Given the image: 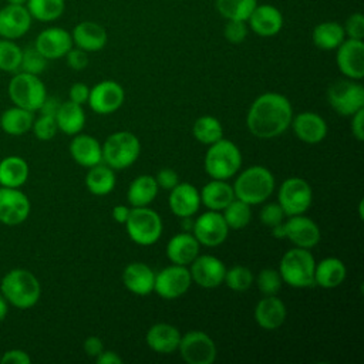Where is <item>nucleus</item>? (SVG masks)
I'll list each match as a JSON object with an SVG mask.
<instances>
[{
  "instance_id": "nucleus-1",
  "label": "nucleus",
  "mask_w": 364,
  "mask_h": 364,
  "mask_svg": "<svg viewBox=\"0 0 364 364\" xmlns=\"http://www.w3.org/2000/svg\"><path fill=\"white\" fill-rule=\"evenodd\" d=\"M291 118L293 108L284 95L264 92L252 102L246 115V127L255 136L272 139L290 127Z\"/></svg>"
},
{
  "instance_id": "nucleus-2",
  "label": "nucleus",
  "mask_w": 364,
  "mask_h": 364,
  "mask_svg": "<svg viewBox=\"0 0 364 364\" xmlns=\"http://www.w3.org/2000/svg\"><path fill=\"white\" fill-rule=\"evenodd\" d=\"M0 293L9 306L18 310L34 307L41 296V284L34 273L27 269L17 267L9 270L0 282Z\"/></svg>"
},
{
  "instance_id": "nucleus-3",
  "label": "nucleus",
  "mask_w": 364,
  "mask_h": 364,
  "mask_svg": "<svg viewBox=\"0 0 364 364\" xmlns=\"http://www.w3.org/2000/svg\"><path fill=\"white\" fill-rule=\"evenodd\" d=\"M232 188L236 199L247 205H259L273 193L274 176L266 166L253 165L239 173Z\"/></svg>"
},
{
  "instance_id": "nucleus-4",
  "label": "nucleus",
  "mask_w": 364,
  "mask_h": 364,
  "mask_svg": "<svg viewBox=\"0 0 364 364\" xmlns=\"http://www.w3.org/2000/svg\"><path fill=\"white\" fill-rule=\"evenodd\" d=\"M316 260L309 249L293 247L287 250L279 264L282 280L290 287L306 289L314 286Z\"/></svg>"
},
{
  "instance_id": "nucleus-5",
  "label": "nucleus",
  "mask_w": 364,
  "mask_h": 364,
  "mask_svg": "<svg viewBox=\"0 0 364 364\" xmlns=\"http://www.w3.org/2000/svg\"><path fill=\"white\" fill-rule=\"evenodd\" d=\"M203 165L212 179L226 181L239 172L242 166V152L235 142L222 138L209 145Z\"/></svg>"
},
{
  "instance_id": "nucleus-6",
  "label": "nucleus",
  "mask_w": 364,
  "mask_h": 364,
  "mask_svg": "<svg viewBox=\"0 0 364 364\" xmlns=\"http://www.w3.org/2000/svg\"><path fill=\"white\" fill-rule=\"evenodd\" d=\"M141 154L138 136L129 131H117L111 134L102 145V159L105 164L118 171L135 164Z\"/></svg>"
},
{
  "instance_id": "nucleus-7",
  "label": "nucleus",
  "mask_w": 364,
  "mask_h": 364,
  "mask_svg": "<svg viewBox=\"0 0 364 364\" xmlns=\"http://www.w3.org/2000/svg\"><path fill=\"white\" fill-rule=\"evenodd\" d=\"M7 90L14 105L31 112L38 111L47 97L46 85L40 77L24 71H18L11 77Z\"/></svg>"
},
{
  "instance_id": "nucleus-8",
  "label": "nucleus",
  "mask_w": 364,
  "mask_h": 364,
  "mask_svg": "<svg viewBox=\"0 0 364 364\" xmlns=\"http://www.w3.org/2000/svg\"><path fill=\"white\" fill-rule=\"evenodd\" d=\"M125 226L129 239L139 246H151L156 243L164 229L161 216L148 206L131 208Z\"/></svg>"
},
{
  "instance_id": "nucleus-9",
  "label": "nucleus",
  "mask_w": 364,
  "mask_h": 364,
  "mask_svg": "<svg viewBox=\"0 0 364 364\" xmlns=\"http://www.w3.org/2000/svg\"><path fill=\"white\" fill-rule=\"evenodd\" d=\"M327 101L338 115L351 117L364 108V87L358 80H337L327 90Z\"/></svg>"
},
{
  "instance_id": "nucleus-10",
  "label": "nucleus",
  "mask_w": 364,
  "mask_h": 364,
  "mask_svg": "<svg viewBox=\"0 0 364 364\" xmlns=\"http://www.w3.org/2000/svg\"><path fill=\"white\" fill-rule=\"evenodd\" d=\"M313 202V191L309 182L299 176L287 178L279 188L277 203L286 216L303 215Z\"/></svg>"
},
{
  "instance_id": "nucleus-11",
  "label": "nucleus",
  "mask_w": 364,
  "mask_h": 364,
  "mask_svg": "<svg viewBox=\"0 0 364 364\" xmlns=\"http://www.w3.org/2000/svg\"><path fill=\"white\" fill-rule=\"evenodd\" d=\"M178 351L188 364H212L216 358L215 341L200 330H192L181 337Z\"/></svg>"
},
{
  "instance_id": "nucleus-12",
  "label": "nucleus",
  "mask_w": 364,
  "mask_h": 364,
  "mask_svg": "<svg viewBox=\"0 0 364 364\" xmlns=\"http://www.w3.org/2000/svg\"><path fill=\"white\" fill-rule=\"evenodd\" d=\"M192 284L191 273L186 266L175 264L162 269L159 273H155L154 291L165 300H175L183 296Z\"/></svg>"
},
{
  "instance_id": "nucleus-13",
  "label": "nucleus",
  "mask_w": 364,
  "mask_h": 364,
  "mask_svg": "<svg viewBox=\"0 0 364 364\" xmlns=\"http://www.w3.org/2000/svg\"><path fill=\"white\" fill-rule=\"evenodd\" d=\"M30 210V199L20 188L0 186V223L17 226L28 218Z\"/></svg>"
},
{
  "instance_id": "nucleus-14",
  "label": "nucleus",
  "mask_w": 364,
  "mask_h": 364,
  "mask_svg": "<svg viewBox=\"0 0 364 364\" xmlns=\"http://www.w3.org/2000/svg\"><path fill=\"white\" fill-rule=\"evenodd\" d=\"M193 236L199 242V245L215 247L222 245L229 235V228L218 210H208L198 216V219L192 225Z\"/></svg>"
},
{
  "instance_id": "nucleus-15",
  "label": "nucleus",
  "mask_w": 364,
  "mask_h": 364,
  "mask_svg": "<svg viewBox=\"0 0 364 364\" xmlns=\"http://www.w3.org/2000/svg\"><path fill=\"white\" fill-rule=\"evenodd\" d=\"M125 101V91L121 84L112 80H104L90 88L88 105L90 108L101 115L115 112Z\"/></svg>"
},
{
  "instance_id": "nucleus-16",
  "label": "nucleus",
  "mask_w": 364,
  "mask_h": 364,
  "mask_svg": "<svg viewBox=\"0 0 364 364\" xmlns=\"http://www.w3.org/2000/svg\"><path fill=\"white\" fill-rule=\"evenodd\" d=\"M336 64L346 78L361 80L364 77V43L346 38L336 48Z\"/></svg>"
},
{
  "instance_id": "nucleus-17",
  "label": "nucleus",
  "mask_w": 364,
  "mask_h": 364,
  "mask_svg": "<svg viewBox=\"0 0 364 364\" xmlns=\"http://www.w3.org/2000/svg\"><path fill=\"white\" fill-rule=\"evenodd\" d=\"M189 273L192 282H195L199 287L215 289L223 283L226 266L216 256L198 255L191 263Z\"/></svg>"
},
{
  "instance_id": "nucleus-18",
  "label": "nucleus",
  "mask_w": 364,
  "mask_h": 364,
  "mask_svg": "<svg viewBox=\"0 0 364 364\" xmlns=\"http://www.w3.org/2000/svg\"><path fill=\"white\" fill-rule=\"evenodd\" d=\"M31 23L33 18L26 4L7 3L0 9V38H21L28 33Z\"/></svg>"
},
{
  "instance_id": "nucleus-19",
  "label": "nucleus",
  "mask_w": 364,
  "mask_h": 364,
  "mask_svg": "<svg viewBox=\"0 0 364 364\" xmlns=\"http://www.w3.org/2000/svg\"><path fill=\"white\" fill-rule=\"evenodd\" d=\"M71 33L63 27H47L34 40V47L47 58H63L73 47Z\"/></svg>"
},
{
  "instance_id": "nucleus-20",
  "label": "nucleus",
  "mask_w": 364,
  "mask_h": 364,
  "mask_svg": "<svg viewBox=\"0 0 364 364\" xmlns=\"http://www.w3.org/2000/svg\"><path fill=\"white\" fill-rule=\"evenodd\" d=\"M246 23L249 28L259 37H273L282 31L284 17L276 6L269 3H257Z\"/></svg>"
},
{
  "instance_id": "nucleus-21",
  "label": "nucleus",
  "mask_w": 364,
  "mask_h": 364,
  "mask_svg": "<svg viewBox=\"0 0 364 364\" xmlns=\"http://www.w3.org/2000/svg\"><path fill=\"white\" fill-rule=\"evenodd\" d=\"M284 223V233L286 237L296 246L303 249H311L314 247L321 237L318 225L303 215H294L289 216V219Z\"/></svg>"
},
{
  "instance_id": "nucleus-22",
  "label": "nucleus",
  "mask_w": 364,
  "mask_h": 364,
  "mask_svg": "<svg viewBox=\"0 0 364 364\" xmlns=\"http://www.w3.org/2000/svg\"><path fill=\"white\" fill-rule=\"evenodd\" d=\"M73 44L87 53H95L107 46L108 34L104 26L97 21L84 20L74 26L71 31Z\"/></svg>"
},
{
  "instance_id": "nucleus-23",
  "label": "nucleus",
  "mask_w": 364,
  "mask_h": 364,
  "mask_svg": "<svg viewBox=\"0 0 364 364\" xmlns=\"http://www.w3.org/2000/svg\"><path fill=\"white\" fill-rule=\"evenodd\" d=\"M168 203L171 212L175 216L188 219L198 212L200 206V195L193 185L188 182H179L175 188L171 189Z\"/></svg>"
},
{
  "instance_id": "nucleus-24",
  "label": "nucleus",
  "mask_w": 364,
  "mask_h": 364,
  "mask_svg": "<svg viewBox=\"0 0 364 364\" xmlns=\"http://www.w3.org/2000/svg\"><path fill=\"white\" fill-rule=\"evenodd\" d=\"M291 128L296 136L306 144H318L327 135V124L316 112L303 111L291 118Z\"/></svg>"
},
{
  "instance_id": "nucleus-25",
  "label": "nucleus",
  "mask_w": 364,
  "mask_h": 364,
  "mask_svg": "<svg viewBox=\"0 0 364 364\" xmlns=\"http://www.w3.org/2000/svg\"><path fill=\"white\" fill-rule=\"evenodd\" d=\"M286 304L276 294L260 299L255 307V320L263 330H276L286 321Z\"/></svg>"
},
{
  "instance_id": "nucleus-26",
  "label": "nucleus",
  "mask_w": 364,
  "mask_h": 364,
  "mask_svg": "<svg viewBox=\"0 0 364 364\" xmlns=\"http://www.w3.org/2000/svg\"><path fill=\"white\" fill-rule=\"evenodd\" d=\"M68 149L71 158L84 168H91L102 162V145L88 134H75Z\"/></svg>"
},
{
  "instance_id": "nucleus-27",
  "label": "nucleus",
  "mask_w": 364,
  "mask_h": 364,
  "mask_svg": "<svg viewBox=\"0 0 364 364\" xmlns=\"http://www.w3.org/2000/svg\"><path fill=\"white\" fill-rule=\"evenodd\" d=\"M122 283L131 293L146 296L154 291L155 272L142 262H132L122 272Z\"/></svg>"
},
{
  "instance_id": "nucleus-28",
  "label": "nucleus",
  "mask_w": 364,
  "mask_h": 364,
  "mask_svg": "<svg viewBox=\"0 0 364 364\" xmlns=\"http://www.w3.org/2000/svg\"><path fill=\"white\" fill-rule=\"evenodd\" d=\"M181 331L168 323H156L146 331L145 340L151 350L159 354H171L178 350L181 341Z\"/></svg>"
},
{
  "instance_id": "nucleus-29",
  "label": "nucleus",
  "mask_w": 364,
  "mask_h": 364,
  "mask_svg": "<svg viewBox=\"0 0 364 364\" xmlns=\"http://www.w3.org/2000/svg\"><path fill=\"white\" fill-rule=\"evenodd\" d=\"M199 242L192 233L182 232L175 235L166 245V256L175 264L188 266L199 255Z\"/></svg>"
},
{
  "instance_id": "nucleus-30",
  "label": "nucleus",
  "mask_w": 364,
  "mask_h": 364,
  "mask_svg": "<svg viewBox=\"0 0 364 364\" xmlns=\"http://www.w3.org/2000/svg\"><path fill=\"white\" fill-rule=\"evenodd\" d=\"M30 175L28 164L18 155H9L0 161V186L21 188Z\"/></svg>"
},
{
  "instance_id": "nucleus-31",
  "label": "nucleus",
  "mask_w": 364,
  "mask_h": 364,
  "mask_svg": "<svg viewBox=\"0 0 364 364\" xmlns=\"http://www.w3.org/2000/svg\"><path fill=\"white\" fill-rule=\"evenodd\" d=\"M347 276L346 264L338 257H324L316 263L314 284L323 289L338 287Z\"/></svg>"
},
{
  "instance_id": "nucleus-32",
  "label": "nucleus",
  "mask_w": 364,
  "mask_h": 364,
  "mask_svg": "<svg viewBox=\"0 0 364 364\" xmlns=\"http://www.w3.org/2000/svg\"><path fill=\"white\" fill-rule=\"evenodd\" d=\"M200 195V203H203L209 210H223L233 199V188L226 181L222 179H212L208 182L202 191Z\"/></svg>"
},
{
  "instance_id": "nucleus-33",
  "label": "nucleus",
  "mask_w": 364,
  "mask_h": 364,
  "mask_svg": "<svg viewBox=\"0 0 364 364\" xmlns=\"http://www.w3.org/2000/svg\"><path fill=\"white\" fill-rule=\"evenodd\" d=\"M346 38L343 24L333 20L318 23L311 31L313 44L324 51L336 50Z\"/></svg>"
},
{
  "instance_id": "nucleus-34",
  "label": "nucleus",
  "mask_w": 364,
  "mask_h": 364,
  "mask_svg": "<svg viewBox=\"0 0 364 364\" xmlns=\"http://www.w3.org/2000/svg\"><path fill=\"white\" fill-rule=\"evenodd\" d=\"M33 121H34V112L14 105L1 112L0 128L7 135L20 136L27 134L31 129Z\"/></svg>"
},
{
  "instance_id": "nucleus-35",
  "label": "nucleus",
  "mask_w": 364,
  "mask_h": 364,
  "mask_svg": "<svg viewBox=\"0 0 364 364\" xmlns=\"http://www.w3.org/2000/svg\"><path fill=\"white\" fill-rule=\"evenodd\" d=\"M55 121L58 131L73 136L75 134H80L85 125V112L82 109V105L75 104L70 100L61 102L55 114Z\"/></svg>"
},
{
  "instance_id": "nucleus-36",
  "label": "nucleus",
  "mask_w": 364,
  "mask_h": 364,
  "mask_svg": "<svg viewBox=\"0 0 364 364\" xmlns=\"http://www.w3.org/2000/svg\"><path fill=\"white\" fill-rule=\"evenodd\" d=\"M158 183L152 175L136 176L128 188V202L132 208L148 206L158 195Z\"/></svg>"
},
{
  "instance_id": "nucleus-37",
  "label": "nucleus",
  "mask_w": 364,
  "mask_h": 364,
  "mask_svg": "<svg viewBox=\"0 0 364 364\" xmlns=\"http://www.w3.org/2000/svg\"><path fill=\"white\" fill-rule=\"evenodd\" d=\"M115 172L107 164L91 166L85 175V186L95 196L108 195L115 188Z\"/></svg>"
},
{
  "instance_id": "nucleus-38",
  "label": "nucleus",
  "mask_w": 364,
  "mask_h": 364,
  "mask_svg": "<svg viewBox=\"0 0 364 364\" xmlns=\"http://www.w3.org/2000/svg\"><path fill=\"white\" fill-rule=\"evenodd\" d=\"M26 7L33 20L53 23L65 11V0H27Z\"/></svg>"
},
{
  "instance_id": "nucleus-39",
  "label": "nucleus",
  "mask_w": 364,
  "mask_h": 364,
  "mask_svg": "<svg viewBox=\"0 0 364 364\" xmlns=\"http://www.w3.org/2000/svg\"><path fill=\"white\" fill-rule=\"evenodd\" d=\"M192 134L200 144L210 145L223 138V127L218 118L212 115H202L193 122Z\"/></svg>"
},
{
  "instance_id": "nucleus-40",
  "label": "nucleus",
  "mask_w": 364,
  "mask_h": 364,
  "mask_svg": "<svg viewBox=\"0 0 364 364\" xmlns=\"http://www.w3.org/2000/svg\"><path fill=\"white\" fill-rule=\"evenodd\" d=\"M257 0H215L216 11L225 20L247 21Z\"/></svg>"
},
{
  "instance_id": "nucleus-41",
  "label": "nucleus",
  "mask_w": 364,
  "mask_h": 364,
  "mask_svg": "<svg viewBox=\"0 0 364 364\" xmlns=\"http://www.w3.org/2000/svg\"><path fill=\"white\" fill-rule=\"evenodd\" d=\"M222 216H223L229 229L239 230V229L246 228L249 225V222L252 220V209H250V205H247L246 202L235 198L223 209Z\"/></svg>"
},
{
  "instance_id": "nucleus-42",
  "label": "nucleus",
  "mask_w": 364,
  "mask_h": 364,
  "mask_svg": "<svg viewBox=\"0 0 364 364\" xmlns=\"http://www.w3.org/2000/svg\"><path fill=\"white\" fill-rule=\"evenodd\" d=\"M23 48L14 41L0 38V71L17 73L20 70Z\"/></svg>"
},
{
  "instance_id": "nucleus-43",
  "label": "nucleus",
  "mask_w": 364,
  "mask_h": 364,
  "mask_svg": "<svg viewBox=\"0 0 364 364\" xmlns=\"http://www.w3.org/2000/svg\"><path fill=\"white\" fill-rule=\"evenodd\" d=\"M223 283L233 291H246L253 283V273L245 266H233L226 269Z\"/></svg>"
},
{
  "instance_id": "nucleus-44",
  "label": "nucleus",
  "mask_w": 364,
  "mask_h": 364,
  "mask_svg": "<svg viewBox=\"0 0 364 364\" xmlns=\"http://www.w3.org/2000/svg\"><path fill=\"white\" fill-rule=\"evenodd\" d=\"M47 58L34 47H27L23 50L21 54V63H20V70L18 71H24L28 74H34V75H40L46 67H47Z\"/></svg>"
},
{
  "instance_id": "nucleus-45",
  "label": "nucleus",
  "mask_w": 364,
  "mask_h": 364,
  "mask_svg": "<svg viewBox=\"0 0 364 364\" xmlns=\"http://www.w3.org/2000/svg\"><path fill=\"white\" fill-rule=\"evenodd\" d=\"M256 284H257V289L264 296H273V294H277L279 290L282 289L283 280L280 277L279 270L263 269L259 272L256 277Z\"/></svg>"
},
{
  "instance_id": "nucleus-46",
  "label": "nucleus",
  "mask_w": 364,
  "mask_h": 364,
  "mask_svg": "<svg viewBox=\"0 0 364 364\" xmlns=\"http://www.w3.org/2000/svg\"><path fill=\"white\" fill-rule=\"evenodd\" d=\"M31 131L34 132L36 138L40 139V141H50V139H53L55 136L57 131H58L55 117L40 114L38 118H34Z\"/></svg>"
},
{
  "instance_id": "nucleus-47",
  "label": "nucleus",
  "mask_w": 364,
  "mask_h": 364,
  "mask_svg": "<svg viewBox=\"0 0 364 364\" xmlns=\"http://www.w3.org/2000/svg\"><path fill=\"white\" fill-rule=\"evenodd\" d=\"M249 33V26L246 21L240 20H226V24L223 27V37L226 41L232 44H240L246 40Z\"/></svg>"
},
{
  "instance_id": "nucleus-48",
  "label": "nucleus",
  "mask_w": 364,
  "mask_h": 364,
  "mask_svg": "<svg viewBox=\"0 0 364 364\" xmlns=\"http://www.w3.org/2000/svg\"><path fill=\"white\" fill-rule=\"evenodd\" d=\"M343 28L347 38L363 40L364 38V14L360 11L350 14L344 21Z\"/></svg>"
},
{
  "instance_id": "nucleus-49",
  "label": "nucleus",
  "mask_w": 364,
  "mask_h": 364,
  "mask_svg": "<svg viewBox=\"0 0 364 364\" xmlns=\"http://www.w3.org/2000/svg\"><path fill=\"white\" fill-rule=\"evenodd\" d=\"M284 212L283 209L280 208V205L277 202H270V203H266L260 212H259V219L263 225L269 226V228H273L279 223L283 222L284 219Z\"/></svg>"
},
{
  "instance_id": "nucleus-50",
  "label": "nucleus",
  "mask_w": 364,
  "mask_h": 364,
  "mask_svg": "<svg viewBox=\"0 0 364 364\" xmlns=\"http://www.w3.org/2000/svg\"><path fill=\"white\" fill-rule=\"evenodd\" d=\"M67 65L74 70V71H82L84 68H87L90 58H88V53L78 48V47H71V50L64 55Z\"/></svg>"
},
{
  "instance_id": "nucleus-51",
  "label": "nucleus",
  "mask_w": 364,
  "mask_h": 364,
  "mask_svg": "<svg viewBox=\"0 0 364 364\" xmlns=\"http://www.w3.org/2000/svg\"><path fill=\"white\" fill-rule=\"evenodd\" d=\"M155 181H156L159 188L171 191L172 188H175L179 183V176H178L175 169H172V168H162L155 175Z\"/></svg>"
},
{
  "instance_id": "nucleus-52",
  "label": "nucleus",
  "mask_w": 364,
  "mask_h": 364,
  "mask_svg": "<svg viewBox=\"0 0 364 364\" xmlns=\"http://www.w3.org/2000/svg\"><path fill=\"white\" fill-rule=\"evenodd\" d=\"M31 357L21 348H11L1 354L0 364H30Z\"/></svg>"
},
{
  "instance_id": "nucleus-53",
  "label": "nucleus",
  "mask_w": 364,
  "mask_h": 364,
  "mask_svg": "<svg viewBox=\"0 0 364 364\" xmlns=\"http://www.w3.org/2000/svg\"><path fill=\"white\" fill-rule=\"evenodd\" d=\"M68 97H70V101L84 105L90 97V87L84 82H75L71 85L68 91Z\"/></svg>"
},
{
  "instance_id": "nucleus-54",
  "label": "nucleus",
  "mask_w": 364,
  "mask_h": 364,
  "mask_svg": "<svg viewBox=\"0 0 364 364\" xmlns=\"http://www.w3.org/2000/svg\"><path fill=\"white\" fill-rule=\"evenodd\" d=\"M351 132L357 141H364V108L351 115Z\"/></svg>"
},
{
  "instance_id": "nucleus-55",
  "label": "nucleus",
  "mask_w": 364,
  "mask_h": 364,
  "mask_svg": "<svg viewBox=\"0 0 364 364\" xmlns=\"http://www.w3.org/2000/svg\"><path fill=\"white\" fill-rule=\"evenodd\" d=\"M104 350V343L98 336H88L84 340V351L88 357L95 358Z\"/></svg>"
},
{
  "instance_id": "nucleus-56",
  "label": "nucleus",
  "mask_w": 364,
  "mask_h": 364,
  "mask_svg": "<svg viewBox=\"0 0 364 364\" xmlns=\"http://www.w3.org/2000/svg\"><path fill=\"white\" fill-rule=\"evenodd\" d=\"M61 105V101L57 98V97H46V100L43 101L41 107H40V114L43 115H51V117H55L58 108Z\"/></svg>"
},
{
  "instance_id": "nucleus-57",
  "label": "nucleus",
  "mask_w": 364,
  "mask_h": 364,
  "mask_svg": "<svg viewBox=\"0 0 364 364\" xmlns=\"http://www.w3.org/2000/svg\"><path fill=\"white\" fill-rule=\"evenodd\" d=\"M97 364H121L122 358L111 350H102L97 357H95Z\"/></svg>"
},
{
  "instance_id": "nucleus-58",
  "label": "nucleus",
  "mask_w": 364,
  "mask_h": 364,
  "mask_svg": "<svg viewBox=\"0 0 364 364\" xmlns=\"http://www.w3.org/2000/svg\"><path fill=\"white\" fill-rule=\"evenodd\" d=\"M131 213V208L125 206V205H117L114 209H112V218L117 223H121V225H125V222L128 220V216Z\"/></svg>"
},
{
  "instance_id": "nucleus-59",
  "label": "nucleus",
  "mask_w": 364,
  "mask_h": 364,
  "mask_svg": "<svg viewBox=\"0 0 364 364\" xmlns=\"http://www.w3.org/2000/svg\"><path fill=\"white\" fill-rule=\"evenodd\" d=\"M7 313H9V303H7V300L0 293V323L6 318Z\"/></svg>"
},
{
  "instance_id": "nucleus-60",
  "label": "nucleus",
  "mask_w": 364,
  "mask_h": 364,
  "mask_svg": "<svg viewBox=\"0 0 364 364\" xmlns=\"http://www.w3.org/2000/svg\"><path fill=\"white\" fill-rule=\"evenodd\" d=\"M272 233H273V236L277 237V239L286 237V233H284V223L282 222V223L273 226V228H272Z\"/></svg>"
},
{
  "instance_id": "nucleus-61",
  "label": "nucleus",
  "mask_w": 364,
  "mask_h": 364,
  "mask_svg": "<svg viewBox=\"0 0 364 364\" xmlns=\"http://www.w3.org/2000/svg\"><path fill=\"white\" fill-rule=\"evenodd\" d=\"M10 4H26L27 0H6Z\"/></svg>"
}]
</instances>
